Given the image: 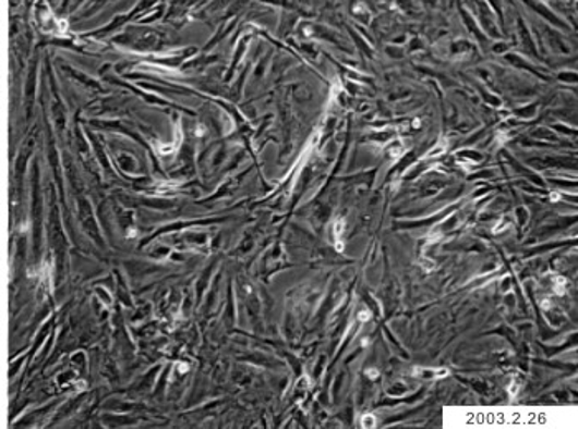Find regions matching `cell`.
<instances>
[{"label":"cell","mask_w":578,"mask_h":429,"mask_svg":"<svg viewBox=\"0 0 578 429\" xmlns=\"http://www.w3.org/2000/svg\"><path fill=\"white\" fill-rule=\"evenodd\" d=\"M520 2H522L526 8L531 9V11L534 12V14H538L539 17H542L544 21H547L549 24L554 25V27H570V25H568L567 22L562 21L551 8H547L542 0H520Z\"/></svg>","instance_id":"6da1fadb"},{"label":"cell","mask_w":578,"mask_h":429,"mask_svg":"<svg viewBox=\"0 0 578 429\" xmlns=\"http://www.w3.org/2000/svg\"><path fill=\"white\" fill-rule=\"evenodd\" d=\"M344 230H346V222H344L342 219H337L336 223H334V236H336L337 252H342L344 249V243H342Z\"/></svg>","instance_id":"7a4b0ae2"},{"label":"cell","mask_w":578,"mask_h":429,"mask_svg":"<svg viewBox=\"0 0 578 429\" xmlns=\"http://www.w3.org/2000/svg\"><path fill=\"white\" fill-rule=\"evenodd\" d=\"M554 287H555V293H557V296H564L565 291H567V281H565V278H562V277L555 278Z\"/></svg>","instance_id":"3957f363"},{"label":"cell","mask_w":578,"mask_h":429,"mask_svg":"<svg viewBox=\"0 0 578 429\" xmlns=\"http://www.w3.org/2000/svg\"><path fill=\"white\" fill-rule=\"evenodd\" d=\"M362 428H365V429L375 428V416L365 415L364 418H362Z\"/></svg>","instance_id":"277c9868"},{"label":"cell","mask_w":578,"mask_h":429,"mask_svg":"<svg viewBox=\"0 0 578 429\" xmlns=\"http://www.w3.org/2000/svg\"><path fill=\"white\" fill-rule=\"evenodd\" d=\"M359 320H361V322H368V320H371V312H369V310H362V312L359 314Z\"/></svg>","instance_id":"5b68a950"},{"label":"cell","mask_w":578,"mask_h":429,"mask_svg":"<svg viewBox=\"0 0 578 429\" xmlns=\"http://www.w3.org/2000/svg\"><path fill=\"white\" fill-rule=\"evenodd\" d=\"M365 375H368V379L375 380L378 377V370H375V368H372V370L365 371Z\"/></svg>","instance_id":"8992f818"},{"label":"cell","mask_w":578,"mask_h":429,"mask_svg":"<svg viewBox=\"0 0 578 429\" xmlns=\"http://www.w3.org/2000/svg\"><path fill=\"white\" fill-rule=\"evenodd\" d=\"M517 390H519V387L516 385V383H513L509 389L510 395H514V393H517Z\"/></svg>","instance_id":"52a82bcc"},{"label":"cell","mask_w":578,"mask_h":429,"mask_svg":"<svg viewBox=\"0 0 578 429\" xmlns=\"http://www.w3.org/2000/svg\"><path fill=\"white\" fill-rule=\"evenodd\" d=\"M551 200H552V201H558V200H561V195H558V194H551Z\"/></svg>","instance_id":"ba28073f"}]
</instances>
